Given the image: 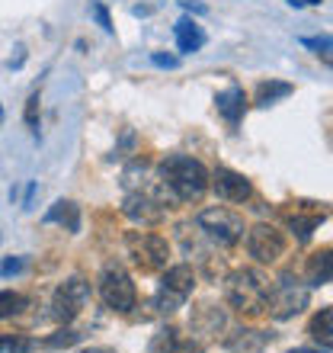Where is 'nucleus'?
<instances>
[{"label": "nucleus", "instance_id": "1", "mask_svg": "<svg viewBox=\"0 0 333 353\" xmlns=\"http://www.w3.org/2000/svg\"><path fill=\"white\" fill-rule=\"evenodd\" d=\"M160 180L180 203H195L208 190V170L189 154H166L160 161Z\"/></svg>", "mask_w": 333, "mask_h": 353}, {"label": "nucleus", "instance_id": "2", "mask_svg": "<svg viewBox=\"0 0 333 353\" xmlns=\"http://www.w3.org/2000/svg\"><path fill=\"white\" fill-rule=\"evenodd\" d=\"M269 276L259 270H234L231 276L224 279V299L234 312L241 315H263L266 312V299H269Z\"/></svg>", "mask_w": 333, "mask_h": 353}, {"label": "nucleus", "instance_id": "3", "mask_svg": "<svg viewBox=\"0 0 333 353\" xmlns=\"http://www.w3.org/2000/svg\"><path fill=\"white\" fill-rule=\"evenodd\" d=\"M311 302V286H305L301 279H295L292 273L279 276L272 286H269V299H266V312L276 321H288V318L301 315Z\"/></svg>", "mask_w": 333, "mask_h": 353}, {"label": "nucleus", "instance_id": "4", "mask_svg": "<svg viewBox=\"0 0 333 353\" xmlns=\"http://www.w3.org/2000/svg\"><path fill=\"white\" fill-rule=\"evenodd\" d=\"M100 296L106 302V308L112 312H131V308L138 305V289L131 283V276L125 273L122 263H106L100 273Z\"/></svg>", "mask_w": 333, "mask_h": 353}, {"label": "nucleus", "instance_id": "5", "mask_svg": "<svg viewBox=\"0 0 333 353\" xmlns=\"http://www.w3.org/2000/svg\"><path fill=\"white\" fill-rule=\"evenodd\" d=\"M195 289V273L189 263H176V267H166L164 279L158 286V296H154V308L170 315L176 308H183V302L193 296Z\"/></svg>", "mask_w": 333, "mask_h": 353}, {"label": "nucleus", "instance_id": "6", "mask_svg": "<svg viewBox=\"0 0 333 353\" xmlns=\"http://www.w3.org/2000/svg\"><path fill=\"white\" fill-rule=\"evenodd\" d=\"M195 225L202 228L215 244H222V248H234V244L244 238V219L231 209H224V205H212V209H202V212L195 215Z\"/></svg>", "mask_w": 333, "mask_h": 353}, {"label": "nucleus", "instance_id": "7", "mask_svg": "<svg viewBox=\"0 0 333 353\" xmlns=\"http://www.w3.org/2000/svg\"><path fill=\"white\" fill-rule=\"evenodd\" d=\"M125 248H129L131 261L138 263L141 270H148V273L164 270L166 257H170L166 238H160V234H154V232H129L125 234Z\"/></svg>", "mask_w": 333, "mask_h": 353}, {"label": "nucleus", "instance_id": "8", "mask_svg": "<svg viewBox=\"0 0 333 353\" xmlns=\"http://www.w3.org/2000/svg\"><path fill=\"white\" fill-rule=\"evenodd\" d=\"M87 302H90V283L80 279V276H71V279H65V283L55 289V299H52V315L67 325V321H74V318L80 315Z\"/></svg>", "mask_w": 333, "mask_h": 353}, {"label": "nucleus", "instance_id": "9", "mask_svg": "<svg viewBox=\"0 0 333 353\" xmlns=\"http://www.w3.org/2000/svg\"><path fill=\"white\" fill-rule=\"evenodd\" d=\"M247 251L257 263H276L286 254V234L272 225H253L247 232Z\"/></svg>", "mask_w": 333, "mask_h": 353}, {"label": "nucleus", "instance_id": "10", "mask_svg": "<svg viewBox=\"0 0 333 353\" xmlns=\"http://www.w3.org/2000/svg\"><path fill=\"white\" fill-rule=\"evenodd\" d=\"M208 186H212L215 193H218V199H224V203H247L250 193H253V186H250L247 176L231 168L215 170V174L208 176Z\"/></svg>", "mask_w": 333, "mask_h": 353}, {"label": "nucleus", "instance_id": "11", "mask_svg": "<svg viewBox=\"0 0 333 353\" xmlns=\"http://www.w3.org/2000/svg\"><path fill=\"white\" fill-rule=\"evenodd\" d=\"M122 212L129 215L131 222H138V225H154V222H160V219L166 215V209H164V199H158V196L131 193L129 199H125V205H122Z\"/></svg>", "mask_w": 333, "mask_h": 353}, {"label": "nucleus", "instance_id": "12", "mask_svg": "<svg viewBox=\"0 0 333 353\" xmlns=\"http://www.w3.org/2000/svg\"><path fill=\"white\" fill-rule=\"evenodd\" d=\"M269 341H272V334H266V331H257V327H237V331L228 334L224 350L228 353H263Z\"/></svg>", "mask_w": 333, "mask_h": 353}, {"label": "nucleus", "instance_id": "13", "mask_svg": "<svg viewBox=\"0 0 333 353\" xmlns=\"http://www.w3.org/2000/svg\"><path fill=\"white\" fill-rule=\"evenodd\" d=\"M215 106H218V112H222L231 125H237L241 116H244V110H247V97H244L241 87H228V90H222L218 97H215Z\"/></svg>", "mask_w": 333, "mask_h": 353}, {"label": "nucleus", "instance_id": "14", "mask_svg": "<svg viewBox=\"0 0 333 353\" xmlns=\"http://www.w3.org/2000/svg\"><path fill=\"white\" fill-rule=\"evenodd\" d=\"M173 32H176V48H180L183 55H193V52H199V48L205 46L202 26H195L193 19H180L173 26Z\"/></svg>", "mask_w": 333, "mask_h": 353}, {"label": "nucleus", "instance_id": "15", "mask_svg": "<svg viewBox=\"0 0 333 353\" xmlns=\"http://www.w3.org/2000/svg\"><path fill=\"white\" fill-rule=\"evenodd\" d=\"M45 222H61L67 232H80V209L71 199H61V203L52 205V212L45 215Z\"/></svg>", "mask_w": 333, "mask_h": 353}, {"label": "nucleus", "instance_id": "16", "mask_svg": "<svg viewBox=\"0 0 333 353\" xmlns=\"http://www.w3.org/2000/svg\"><path fill=\"white\" fill-rule=\"evenodd\" d=\"M308 286H327L330 283V251H317L308 257Z\"/></svg>", "mask_w": 333, "mask_h": 353}, {"label": "nucleus", "instance_id": "17", "mask_svg": "<svg viewBox=\"0 0 333 353\" xmlns=\"http://www.w3.org/2000/svg\"><path fill=\"white\" fill-rule=\"evenodd\" d=\"M222 327H224V312H222V308H215V305H205L202 312L193 318V331H195V334L208 337V334H218Z\"/></svg>", "mask_w": 333, "mask_h": 353}, {"label": "nucleus", "instance_id": "18", "mask_svg": "<svg viewBox=\"0 0 333 353\" xmlns=\"http://www.w3.org/2000/svg\"><path fill=\"white\" fill-rule=\"evenodd\" d=\"M308 334L314 337L317 344L330 347V341H333V308H330V305L321 308V312L311 318V327H308Z\"/></svg>", "mask_w": 333, "mask_h": 353}, {"label": "nucleus", "instance_id": "19", "mask_svg": "<svg viewBox=\"0 0 333 353\" xmlns=\"http://www.w3.org/2000/svg\"><path fill=\"white\" fill-rule=\"evenodd\" d=\"M292 90H295V87L286 84V81H266V84L257 87V103H259V106H272L276 100L292 97Z\"/></svg>", "mask_w": 333, "mask_h": 353}, {"label": "nucleus", "instance_id": "20", "mask_svg": "<svg viewBox=\"0 0 333 353\" xmlns=\"http://www.w3.org/2000/svg\"><path fill=\"white\" fill-rule=\"evenodd\" d=\"M148 353H180V331L176 327H160L158 334L151 337Z\"/></svg>", "mask_w": 333, "mask_h": 353}, {"label": "nucleus", "instance_id": "21", "mask_svg": "<svg viewBox=\"0 0 333 353\" xmlns=\"http://www.w3.org/2000/svg\"><path fill=\"white\" fill-rule=\"evenodd\" d=\"M23 308H29V299L13 292V289H0V318H13Z\"/></svg>", "mask_w": 333, "mask_h": 353}, {"label": "nucleus", "instance_id": "22", "mask_svg": "<svg viewBox=\"0 0 333 353\" xmlns=\"http://www.w3.org/2000/svg\"><path fill=\"white\" fill-rule=\"evenodd\" d=\"M80 331H74V327H58L55 334L52 337H45V341H42V347H48V350H61V347H74V344H80Z\"/></svg>", "mask_w": 333, "mask_h": 353}, {"label": "nucleus", "instance_id": "23", "mask_svg": "<svg viewBox=\"0 0 333 353\" xmlns=\"http://www.w3.org/2000/svg\"><path fill=\"white\" fill-rule=\"evenodd\" d=\"M292 232L298 234V241H308V238H311V232H314L317 225H321V219H317V215H311V219H305V215H292Z\"/></svg>", "mask_w": 333, "mask_h": 353}, {"label": "nucleus", "instance_id": "24", "mask_svg": "<svg viewBox=\"0 0 333 353\" xmlns=\"http://www.w3.org/2000/svg\"><path fill=\"white\" fill-rule=\"evenodd\" d=\"M32 341L29 337H0V353H29Z\"/></svg>", "mask_w": 333, "mask_h": 353}, {"label": "nucleus", "instance_id": "25", "mask_svg": "<svg viewBox=\"0 0 333 353\" xmlns=\"http://www.w3.org/2000/svg\"><path fill=\"white\" fill-rule=\"evenodd\" d=\"M26 125L32 129V135H39V93H32L26 103Z\"/></svg>", "mask_w": 333, "mask_h": 353}, {"label": "nucleus", "instance_id": "26", "mask_svg": "<svg viewBox=\"0 0 333 353\" xmlns=\"http://www.w3.org/2000/svg\"><path fill=\"white\" fill-rule=\"evenodd\" d=\"M305 46H311V48H317V55H324V58H330V36H324V39H301Z\"/></svg>", "mask_w": 333, "mask_h": 353}, {"label": "nucleus", "instance_id": "27", "mask_svg": "<svg viewBox=\"0 0 333 353\" xmlns=\"http://www.w3.org/2000/svg\"><path fill=\"white\" fill-rule=\"evenodd\" d=\"M93 17H96V23H100L106 32H112V19H109V13H106V7H103V3H96V7H93Z\"/></svg>", "mask_w": 333, "mask_h": 353}, {"label": "nucleus", "instance_id": "28", "mask_svg": "<svg viewBox=\"0 0 333 353\" xmlns=\"http://www.w3.org/2000/svg\"><path fill=\"white\" fill-rule=\"evenodd\" d=\"M19 270H23V261H19V257H13V261L0 263V276H10V273H19Z\"/></svg>", "mask_w": 333, "mask_h": 353}, {"label": "nucleus", "instance_id": "29", "mask_svg": "<svg viewBox=\"0 0 333 353\" xmlns=\"http://www.w3.org/2000/svg\"><path fill=\"white\" fill-rule=\"evenodd\" d=\"M151 58H154V65H160V68H176V65H180L173 55H160V52H158V55H151Z\"/></svg>", "mask_w": 333, "mask_h": 353}, {"label": "nucleus", "instance_id": "30", "mask_svg": "<svg viewBox=\"0 0 333 353\" xmlns=\"http://www.w3.org/2000/svg\"><path fill=\"white\" fill-rule=\"evenodd\" d=\"M183 7H186V10H193V13H205L202 3H193V0H183Z\"/></svg>", "mask_w": 333, "mask_h": 353}, {"label": "nucleus", "instance_id": "31", "mask_svg": "<svg viewBox=\"0 0 333 353\" xmlns=\"http://www.w3.org/2000/svg\"><path fill=\"white\" fill-rule=\"evenodd\" d=\"M288 3H292V7H314V3H321V0H288Z\"/></svg>", "mask_w": 333, "mask_h": 353}, {"label": "nucleus", "instance_id": "32", "mask_svg": "<svg viewBox=\"0 0 333 353\" xmlns=\"http://www.w3.org/2000/svg\"><path fill=\"white\" fill-rule=\"evenodd\" d=\"M83 353H116V350H109V347H90V350H83Z\"/></svg>", "mask_w": 333, "mask_h": 353}, {"label": "nucleus", "instance_id": "33", "mask_svg": "<svg viewBox=\"0 0 333 353\" xmlns=\"http://www.w3.org/2000/svg\"><path fill=\"white\" fill-rule=\"evenodd\" d=\"M0 122H3V110H0Z\"/></svg>", "mask_w": 333, "mask_h": 353}, {"label": "nucleus", "instance_id": "34", "mask_svg": "<svg viewBox=\"0 0 333 353\" xmlns=\"http://www.w3.org/2000/svg\"><path fill=\"white\" fill-rule=\"evenodd\" d=\"M324 353H330V347H324Z\"/></svg>", "mask_w": 333, "mask_h": 353}]
</instances>
